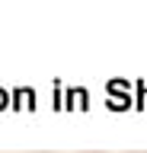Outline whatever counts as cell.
<instances>
[{"label": "cell", "instance_id": "cell-1", "mask_svg": "<svg viewBox=\"0 0 147 153\" xmlns=\"http://www.w3.org/2000/svg\"><path fill=\"white\" fill-rule=\"evenodd\" d=\"M83 153H99V150H83Z\"/></svg>", "mask_w": 147, "mask_h": 153}, {"label": "cell", "instance_id": "cell-2", "mask_svg": "<svg viewBox=\"0 0 147 153\" xmlns=\"http://www.w3.org/2000/svg\"><path fill=\"white\" fill-rule=\"evenodd\" d=\"M131 153H147V150H131Z\"/></svg>", "mask_w": 147, "mask_h": 153}]
</instances>
